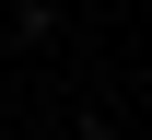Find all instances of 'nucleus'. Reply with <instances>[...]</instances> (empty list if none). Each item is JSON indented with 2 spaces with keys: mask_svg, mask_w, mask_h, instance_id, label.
<instances>
[{
  "mask_svg": "<svg viewBox=\"0 0 152 140\" xmlns=\"http://www.w3.org/2000/svg\"><path fill=\"white\" fill-rule=\"evenodd\" d=\"M0 12H12V0H0Z\"/></svg>",
  "mask_w": 152,
  "mask_h": 140,
  "instance_id": "f03ea898",
  "label": "nucleus"
},
{
  "mask_svg": "<svg viewBox=\"0 0 152 140\" xmlns=\"http://www.w3.org/2000/svg\"><path fill=\"white\" fill-rule=\"evenodd\" d=\"M35 12H58V0H35Z\"/></svg>",
  "mask_w": 152,
  "mask_h": 140,
  "instance_id": "f257e3e1",
  "label": "nucleus"
}]
</instances>
